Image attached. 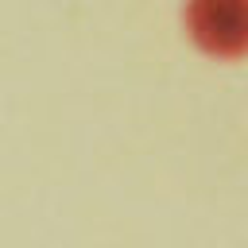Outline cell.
<instances>
[{
  "label": "cell",
  "mask_w": 248,
  "mask_h": 248,
  "mask_svg": "<svg viewBox=\"0 0 248 248\" xmlns=\"http://www.w3.org/2000/svg\"><path fill=\"white\" fill-rule=\"evenodd\" d=\"M186 31L205 54H248V0H186Z\"/></svg>",
  "instance_id": "cell-1"
}]
</instances>
